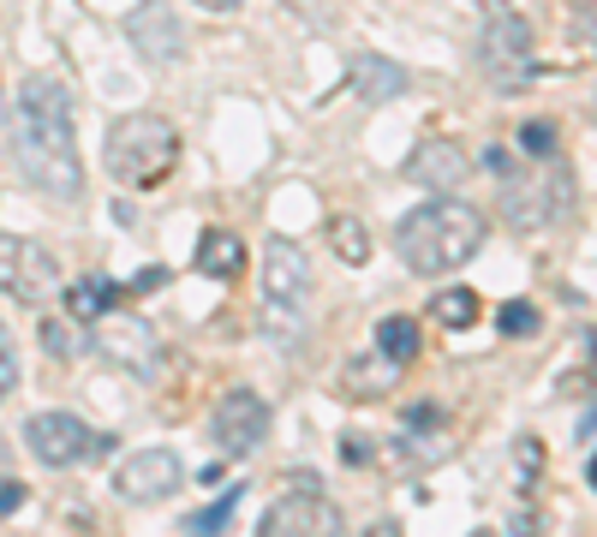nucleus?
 Wrapping results in <instances>:
<instances>
[{
  "label": "nucleus",
  "mask_w": 597,
  "mask_h": 537,
  "mask_svg": "<svg viewBox=\"0 0 597 537\" xmlns=\"http://www.w3.org/2000/svg\"><path fill=\"white\" fill-rule=\"evenodd\" d=\"M24 496H31L24 484H0V514H19V507H24Z\"/></svg>",
  "instance_id": "32"
},
{
  "label": "nucleus",
  "mask_w": 597,
  "mask_h": 537,
  "mask_svg": "<svg viewBox=\"0 0 597 537\" xmlns=\"http://www.w3.org/2000/svg\"><path fill=\"white\" fill-rule=\"evenodd\" d=\"M0 120H7V114H0Z\"/></svg>",
  "instance_id": "39"
},
{
  "label": "nucleus",
  "mask_w": 597,
  "mask_h": 537,
  "mask_svg": "<svg viewBox=\"0 0 597 537\" xmlns=\"http://www.w3.org/2000/svg\"><path fill=\"white\" fill-rule=\"evenodd\" d=\"M341 460H347V466H371V460H376V442H371V437H341Z\"/></svg>",
  "instance_id": "30"
},
{
  "label": "nucleus",
  "mask_w": 597,
  "mask_h": 537,
  "mask_svg": "<svg viewBox=\"0 0 597 537\" xmlns=\"http://www.w3.org/2000/svg\"><path fill=\"white\" fill-rule=\"evenodd\" d=\"M567 203H574V192H567V173L550 168V162L532 168V180H526V173H514V180H508V192H502V210H508V222H514V227L562 222Z\"/></svg>",
  "instance_id": "9"
},
{
  "label": "nucleus",
  "mask_w": 597,
  "mask_h": 537,
  "mask_svg": "<svg viewBox=\"0 0 597 537\" xmlns=\"http://www.w3.org/2000/svg\"><path fill=\"white\" fill-rule=\"evenodd\" d=\"M108 304H120V287H114L108 275H84V281L66 293V316H90V323H96Z\"/></svg>",
  "instance_id": "19"
},
{
  "label": "nucleus",
  "mask_w": 597,
  "mask_h": 537,
  "mask_svg": "<svg viewBox=\"0 0 597 537\" xmlns=\"http://www.w3.org/2000/svg\"><path fill=\"white\" fill-rule=\"evenodd\" d=\"M0 460H7V437H0Z\"/></svg>",
  "instance_id": "38"
},
{
  "label": "nucleus",
  "mask_w": 597,
  "mask_h": 537,
  "mask_svg": "<svg viewBox=\"0 0 597 537\" xmlns=\"http://www.w3.org/2000/svg\"><path fill=\"white\" fill-rule=\"evenodd\" d=\"M329 245H334V257H341V264H371V227L359 222V215H334L329 222Z\"/></svg>",
  "instance_id": "20"
},
{
  "label": "nucleus",
  "mask_w": 597,
  "mask_h": 537,
  "mask_svg": "<svg viewBox=\"0 0 597 537\" xmlns=\"http://www.w3.org/2000/svg\"><path fill=\"white\" fill-rule=\"evenodd\" d=\"M401 370H406V365H395L388 353H376V358H353V365L341 370V383H347V388H359V400H365V395H388Z\"/></svg>",
  "instance_id": "18"
},
{
  "label": "nucleus",
  "mask_w": 597,
  "mask_h": 537,
  "mask_svg": "<svg viewBox=\"0 0 597 537\" xmlns=\"http://www.w3.org/2000/svg\"><path fill=\"white\" fill-rule=\"evenodd\" d=\"M586 477H591V490H597V454H591V466H586Z\"/></svg>",
  "instance_id": "37"
},
{
  "label": "nucleus",
  "mask_w": 597,
  "mask_h": 537,
  "mask_svg": "<svg viewBox=\"0 0 597 537\" xmlns=\"http://www.w3.org/2000/svg\"><path fill=\"white\" fill-rule=\"evenodd\" d=\"M42 346H49L54 358L78 353V329H72V316H49V323H42Z\"/></svg>",
  "instance_id": "26"
},
{
  "label": "nucleus",
  "mask_w": 597,
  "mask_h": 537,
  "mask_svg": "<svg viewBox=\"0 0 597 537\" xmlns=\"http://www.w3.org/2000/svg\"><path fill=\"white\" fill-rule=\"evenodd\" d=\"M24 448L42 460V466L66 472V466H90L114 448V437H96L90 425H78L72 412H36L31 425H24Z\"/></svg>",
  "instance_id": "5"
},
{
  "label": "nucleus",
  "mask_w": 597,
  "mask_h": 537,
  "mask_svg": "<svg viewBox=\"0 0 597 537\" xmlns=\"http://www.w3.org/2000/svg\"><path fill=\"white\" fill-rule=\"evenodd\" d=\"M180 454L173 448H138V454H126L120 466H114V490H120L126 502H162L180 490Z\"/></svg>",
  "instance_id": "12"
},
{
  "label": "nucleus",
  "mask_w": 597,
  "mask_h": 537,
  "mask_svg": "<svg viewBox=\"0 0 597 537\" xmlns=\"http://www.w3.org/2000/svg\"><path fill=\"white\" fill-rule=\"evenodd\" d=\"M365 537H401V526H395V519H376V526H371Z\"/></svg>",
  "instance_id": "34"
},
{
  "label": "nucleus",
  "mask_w": 597,
  "mask_h": 537,
  "mask_svg": "<svg viewBox=\"0 0 597 537\" xmlns=\"http://www.w3.org/2000/svg\"><path fill=\"white\" fill-rule=\"evenodd\" d=\"M198 269L215 275V281H239V275H245V245H239V234L210 227V234L198 239Z\"/></svg>",
  "instance_id": "16"
},
{
  "label": "nucleus",
  "mask_w": 597,
  "mask_h": 537,
  "mask_svg": "<svg viewBox=\"0 0 597 537\" xmlns=\"http://www.w3.org/2000/svg\"><path fill=\"white\" fill-rule=\"evenodd\" d=\"M537 466H544V442H537V437H520V442H514V484H520V496L537 484Z\"/></svg>",
  "instance_id": "25"
},
{
  "label": "nucleus",
  "mask_w": 597,
  "mask_h": 537,
  "mask_svg": "<svg viewBox=\"0 0 597 537\" xmlns=\"http://www.w3.org/2000/svg\"><path fill=\"white\" fill-rule=\"evenodd\" d=\"M264 430H269V400L257 395V388H227V395L215 400L210 437H215V448H222L227 460L252 454V448L264 442Z\"/></svg>",
  "instance_id": "10"
},
{
  "label": "nucleus",
  "mask_w": 597,
  "mask_h": 537,
  "mask_svg": "<svg viewBox=\"0 0 597 537\" xmlns=\"http://www.w3.org/2000/svg\"><path fill=\"white\" fill-rule=\"evenodd\" d=\"M90 346L132 376H156V365H162V341H156V329L138 311H102L90 329Z\"/></svg>",
  "instance_id": "7"
},
{
  "label": "nucleus",
  "mask_w": 597,
  "mask_h": 537,
  "mask_svg": "<svg viewBox=\"0 0 597 537\" xmlns=\"http://www.w3.org/2000/svg\"><path fill=\"white\" fill-rule=\"evenodd\" d=\"M12 120L36 126V132H49V138H72L78 101H72V90L54 78V72H31V78H24V90H19V114H12Z\"/></svg>",
  "instance_id": "13"
},
{
  "label": "nucleus",
  "mask_w": 597,
  "mask_h": 537,
  "mask_svg": "<svg viewBox=\"0 0 597 537\" xmlns=\"http://www.w3.org/2000/svg\"><path fill=\"white\" fill-rule=\"evenodd\" d=\"M436 425H443V406H436V400L406 406V430H436Z\"/></svg>",
  "instance_id": "31"
},
{
  "label": "nucleus",
  "mask_w": 597,
  "mask_h": 537,
  "mask_svg": "<svg viewBox=\"0 0 597 537\" xmlns=\"http://www.w3.org/2000/svg\"><path fill=\"white\" fill-rule=\"evenodd\" d=\"M353 90L365 101H395L406 90V66L383 61V54H359L353 61Z\"/></svg>",
  "instance_id": "17"
},
{
  "label": "nucleus",
  "mask_w": 597,
  "mask_h": 537,
  "mask_svg": "<svg viewBox=\"0 0 597 537\" xmlns=\"http://www.w3.org/2000/svg\"><path fill=\"white\" fill-rule=\"evenodd\" d=\"M198 7H210V12H233L239 0H198Z\"/></svg>",
  "instance_id": "35"
},
{
  "label": "nucleus",
  "mask_w": 597,
  "mask_h": 537,
  "mask_svg": "<svg viewBox=\"0 0 597 537\" xmlns=\"http://www.w3.org/2000/svg\"><path fill=\"white\" fill-rule=\"evenodd\" d=\"M311 264L294 239H264V335L294 346L311 323Z\"/></svg>",
  "instance_id": "3"
},
{
  "label": "nucleus",
  "mask_w": 597,
  "mask_h": 537,
  "mask_svg": "<svg viewBox=\"0 0 597 537\" xmlns=\"http://www.w3.org/2000/svg\"><path fill=\"white\" fill-rule=\"evenodd\" d=\"M239 496H245V490H227V496L215 502V507H203V514L185 519V531H192V537H222L227 519H233V507H239Z\"/></svg>",
  "instance_id": "23"
},
{
  "label": "nucleus",
  "mask_w": 597,
  "mask_h": 537,
  "mask_svg": "<svg viewBox=\"0 0 597 537\" xmlns=\"http://www.w3.org/2000/svg\"><path fill=\"white\" fill-rule=\"evenodd\" d=\"M61 287V264L24 234H0V293L19 304H42Z\"/></svg>",
  "instance_id": "8"
},
{
  "label": "nucleus",
  "mask_w": 597,
  "mask_h": 537,
  "mask_svg": "<svg viewBox=\"0 0 597 537\" xmlns=\"http://www.w3.org/2000/svg\"><path fill=\"white\" fill-rule=\"evenodd\" d=\"M514 537H537V514H532V507H526V514L514 519Z\"/></svg>",
  "instance_id": "33"
},
{
  "label": "nucleus",
  "mask_w": 597,
  "mask_h": 537,
  "mask_svg": "<svg viewBox=\"0 0 597 537\" xmlns=\"http://www.w3.org/2000/svg\"><path fill=\"white\" fill-rule=\"evenodd\" d=\"M466 173H472V162H466V150L455 138H425L413 150V162H406V180L425 185V192H436V197H455L466 185Z\"/></svg>",
  "instance_id": "14"
},
{
  "label": "nucleus",
  "mask_w": 597,
  "mask_h": 537,
  "mask_svg": "<svg viewBox=\"0 0 597 537\" xmlns=\"http://www.w3.org/2000/svg\"><path fill=\"white\" fill-rule=\"evenodd\" d=\"M376 353H388L395 365H413L418 358V323L413 316H383V323H376Z\"/></svg>",
  "instance_id": "21"
},
{
  "label": "nucleus",
  "mask_w": 597,
  "mask_h": 537,
  "mask_svg": "<svg viewBox=\"0 0 597 537\" xmlns=\"http://www.w3.org/2000/svg\"><path fill=\"white\" fill-rule=\"evenodd\" d=\"M126 36H132V49H138L150 66H173V61L185 54V31H180V19H173L168 7H156V0H143L132 19H126Z\"/></svg>",
  "instance_id": "15"
},
{
  "label": "nucleus",
  "mask_w": 597,
  "mask_h": 537,
  "mask_svg": "<svg viewBox=\"0 0 597 537\" xmlns=\"http://www.w3.org/2000/svg\"><path fill=\"white\" fill-rule=\"evenodd\" d=\"M497 329H502V335H514V341L537 335V304H526V299H508L502 311H497Z\"/></svg>",
  "instance_id": "24"
},
{
  "label": "nucleus",
  "mask_w": 597,
  "mask_h": 537,
  "mask_svg": "<svg viewBox=\"0 0 597 537\" xmlns=\"http://www.w3.org/2000/svg\"><path fill=\"white\" fill-rule=\"evenodd\" d=\"M12 155H19V173L36 185V192L72 203L84 192V168H78V143L72 138H49L36 126L12 120Z\"/></svg>",
  "instance_id": "4"
},
{
  "label": "nucleus",
  "mask_w": 597,
  "mask_h": 537,
  "mask_svg": "<svg viewBox=\"0 0 597 537\" xmlns=\"http://www.w3.org/2000/svg\"><path fill=\"white\" fill-rule=\"evenodd\" d=\"M478 7H484V12H508V0H478Z\"/></svg>",
  "instance_id": "36"
},
{
  "label": "nucleus",
  "mask_w": 597,
  "mask_h": 537,
  "mask_svg": "<svg viewBox=\"0 0 597 537\" xmlns=\"http://www.w3.org/2000/svg\"><path fill=\"white\" fill-rule=\"evenodd\" d=\"M520 150H526V155H556V126L526 120V132H520Z\"/></svg>",
  "instance_id": "27"
},
{
  "label": "nucleus",
  "mask_w": 597,
  "mask_h": 537,
  "mask_svg": "<svg viewBox=\"0 0 597 537\" xmlns=\"http://www.w3.org/2000/svg\"><path fill=\"white\" fill-rule=\"evenodd\" d=\"M12 388H19V353H12V335L0 329V400H7Z\"/></svg>",
  "instance_id": "28"
},
{
  "label": "nucleus",
  "mask_w": 597,
  "mask_h": 537,
  "mask_svg": "<svg viewBox=\"0 0 597 537\" xmlns=\"http://www.w3.org/2000/svg\"><path fill=\"white\" fill-rule=\"evenodd\" d=\"M478 66H484L490 84L514 90V84H532L537 66H532V24L520 12H490L484 36H478Z\"/></svg>",
  "instance_id": "6"
},
{
  "label": "nucleus",
  "mask_w": 597,
  "mask_h": 537,
  "mask_svg": "<svg viewBox=\"0 0 597 537\" xmlns=\"http://www.w3.org/2000/svg\"><path fill=\"white\" fill-rule=\"evenodd\" d=\"M478 245H484V215H478L472 203H460V197H430L425 210H413L395 227L401 264L413 275H425V281L455 275L460 264H472Z\"/></svg>",
  "instance_id": "1"
},
{
  "label": "nucleus",
  "mask_w": 597,
  "mask_h": 537,
  "mask_svg": "<svg viewBox=\"0 0 597 537\" xmlns=\"http://www.w3.org/2000/svg\"><path fill=\"white\" fill-rule=\"evenodd\" d=\"M257 537H347V526H341V507L311 484V490H294V496L275 502Z\"/></svg>",
  "instance_id": "11"
},
{
  "label": "nucleus",
  "mask_w": 597,
  "mask_h": 537,
  "mask_svg": "<svg viewBox=\"0 0 597 537\" xmlns=\"http://www.w3.org/2000/svg\"><path fill=\"white\" fill-rule=\"evenodd\" d=\"M173 162H180V132L162 114H120L102 138V168L114 173V185H132V192L162 185Z\"/></svg>",
  "instance_id": "2"
},
{
  "label": "nucleus",
  "mask_w": 597,
  "mask_h": 537,
  "mask_svg": "<svg viewBox=\"0 0 597 537\" xmlns=\"http://www.w3.org/2000/svg\"><path fill=\"white\" fill-rule=\"evenodd\" d=\"M484 173H497V180L508 185V180H514V173H520L514 150H502V143H490V150H484Z\"/></svg>",
  "instance_id": "29"
},
{
  "label": "nucleus",
  "mask_w": 597,
  "mask_h": 537,
  "mask_svg": "<svg viewBox=\"0 0 597 537\" xmlns=\"http://www.w3.org/2000/svg\"><path fill=\"white\" fill-rule=\"evenodd\" d=\"M478 304H484V299H478L472 287H448V293L430 299V316H436L443 329H472V323H478Z\"/></svg>",
  "instance_id": "22"
},
{
  "label": "nucleus",
  "mask_w": 597,
  "mask_h": 537,
  "mask_svg": "<svg viewBox=\"0 0 597 537\" xmlns=\"http://www.w3.org/2000/svg\"><path fill=\"white\" fill-rule=\"evenodd\" d=\"M586 7H591V0H586Z\"/></svg>",
  "instance_id": "40"
}]
</instances>
